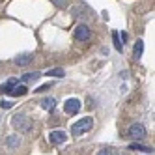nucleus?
I'll return each mask as SVG.
<instances>
[{"label":"nucleus","mask_w":155,"mask_h":155,"mask_svg":"<svg viewBox=\"0 0 155 155\" xmlns=\"http://www.w3.org/2000/svg\"><path fill=\"white\" fill-rule=\"evenodd\" d=\"M92 125H94V120L88 118V116L82 118V120H77V124L71 125V135H73V137H81V135H84V133L90 131Z\"/></svg>","instance_id":"1"},{"label":"nucleus","mask_w":155,"mask_h":155,"mask_svg":"<svg viewBox=\"0 0 155 155\" xmlns=\"http://www.w3.org/2000/svg\"><path fill=\"white\" fill-rule=\"evenodd\" d=\"M12 125H13L15 129H19V131H25V133L32 129L30 120H28L25 114H17V116H13V118H12Z\"/></svg>","instance_id":"2"},{"label":"nucleus","mask_w":155,"mask_h":155,"mask_svg":"<svg viewBox=\"0 0 155 155\" xmlns=\"http://www.w3.org/2000/svg\"><path fill=\"white\" fill-rule=\"evenodd\" d=\"M127 137L135 138V140H142L144 137H146V127H144L142 124H133L127 129Z\"/></svg>","instance_id":"3"},{"label":"nucleus","mask_w":155,"mask_h":155,"mask_svg":"<svg viewBox=\"0 0 155 155\" xmlns=\"http://www.w3.org/2000/svg\"><path fill=\"white\" fill-rule=\"evenodd\" d=\"M64 110H65V114H77L81 110V101H79V99H75V97L68 99L65 105H64Z\"/></svg>","instance_id":"4"},{"label":"nucleus","mask_w":155,"mask_h":155,"mask_svg":"<svg viewBox=\"0 0 155 155\" xmlns=\"http://www.w3.org/2000/svg\"><path fill=\"white\" fill-rule=\"evenodd\" d=\"M90 28H88L86 25H79L77 26V30H75V39L77 41H88L90 39Z\"/></svg>","instance_id":"5"},{"label":"nucleus","mask_w":155,"mask_h":155,"mask_svg":"<svg viewBox=\"0 0 155 155\" xmlns=\"http://www.w3.org/2000/svg\"><path fill=\"white\" fill-rule=\"evenodd\" d=\"M49 140H51V144L58 146V144H64L65 140H68V135H65L64 131H52L49 135Z\"/></svg>","instance_id":"6"},{"label":"nucleus","mask_w":155,"mask_h":155,"mask_svg":"<svg viewBox=\"0 0 155 155\" xmlns=\"http://www.w3.org/2000/svg\"><path fill=\"white\" fill-rule=\"evenodd\" d=\"M32 58H34V56H32L30 52H26V54H19V56L15 58V64L21 65V68H25V65H28V64L32 62Z\"/></svg>","instance_id":"7"},{"label":"nucleus","mask_w":155,"mask_h":155,"mask_svg":"<svg viewBox=\"0 0 155 155\" xmlns=\"http://www.w3.org/2000/svg\"><path fill=\"white\" fill-rule=\"evenodd\" d=\"M26 92H28V88H26V86H13L8 94H9V95H13V97H17V95H25Z\"/></svg>","instance_id":"8"},{"label":"nucleus","mask_w":155,"mask_h":155,"mask_svg":"<svg viewBox=\"0 0 155 155\" xmlns=\"http://www.w3.org/2000/svg\"><path fill=\"white\" fill-rule=\"evenodd\" d=\"M142 51H144V43H142V39H138V41H137V45H135V49H133V54H135V58H137V60L142 58Z\"/></svg>","instance_id":"9"},{"label":"nucleus","mask_w":155,"mask_h":155,"mask_svg":"<svg viewBox=\"0 0 155 155\" xmlns=\"http://www.w3.org/2000/svg\"><path fill=\"white\" fill-rule=\"evenodd\" d=\"M54 105H56V101H54L52 97H47V99H43V101H41V107L45 108V110H49V112L54 110Z\"/></svg>","instance_id":"10"},{"label":"nucleus","mask_w":155,"mask_h":155,"mask_svg":"<svg viewBox=\"0 0 155 155\" xmlns=\"http://www.w3.org/2000/svg\"><path fill=\"white\" fill-rule=\"evenodd\" d=\"M41 77V73H26V75H23V82H36L38 79Z\"/></svg>","instance_id":"11"},{"label":"nucleus","mask_w":155,"mask_h":155,"mask_svg":"<svg viewBox=\"0 0 155 155\" xmlns=\"http://www.w3.org/2000/svg\"><path fill=\"white\" fill-rule=\"evenodd\" d=\"M15 84H17V81H15V79H9L6 84L0 86V92H2V94H8V92H9V90H12V88L15 86Z\"/></svg>","instance_id":"12"},{"label":"nucleus","mask_w":155,"mask_h":155,"mask_svg":"<svg viewBox=\"0 0 155 155\" xmlns=\"http://www.w3.org/2000/svg\"><path fill=\"white\" fill-rule=\"evenodd\" d=\"M129 150H135V151H146V153L153 151L151 148H146V146H142V144H137V142H133L131 146H129Z\"/></svg>","instance_id":"13"},{"label":"nucleus","mask_w":155,"mask_h":155,"mask_svg":"<svg viewBox=\"0 0 155 155\" xmlns=\"http://www.w3.org/2000/svg\"><path fill=\"white\" fill-rule=\"evenodd\" d=\"M112 39H114V47H116V51L121 52V51H124V45H121V41H120V34H118V32H112Z\"/></svg>","instance_id":"14"},{"label":"nucleus","mask_w":155,"mask_h":155,"mask_svg":"<svg viewBox=\"0 0 155 155\" xmlns=\"http://www.w3.org/2000/svg\"><path fill=\"white\" fill-rule=\"evenodd\" d=\"M6 144H8V146H9V148H17V146H19V144H21V140H19V138H17V137L13 135V137H8V140H6Z\"/></svg>","instance_id":"15"},{"label":"nucleus","mask_w":155,"mask_h":155,"mask_svg":"<svg viewBox=\"0 0 155 155\" xmlns=\"http://www.w3.org/2000/svg\"><path fill=\"white\" fill-rule=\"evenodd\" d=\"M47 75H51V77H64L65 73H64V69H49Z\"/></svg>","instance_id":"16"},{"label":"nucleus","mask_w":155,"mask_h":155,"mask_svg":"<svg viewBox=\"0 0 155 155\" xmlns=\"http://www.w3.org/2000/svg\"><path fill=\"white\" fill-rule=\"evenodd\" d=\"M97 155H112V150H110V148H103Z\"/></svg>","instance_id":"17"},{"label":"nucleus","mask_w":155,"mask_h":155,"mask_svg":"<svg viewBox=\"0 0 155 155\" xmlns=\"http://www.w3.org/2000/svg\"><path fill=\"white\" fill-rule=\"evenodd\" d=\"M49 88H51V84H43V86H39V88H38L36 92H38V94H41V92H45V90H49Z\"/></svg>","instance_id":"18"},{"label":"nucleus","mask_w":155,"mask_h":155,"mask_svg":"<svg viewBox=\"0 0 155 155\" xmlns=\"http://www.w3.org/2000/svg\"><path fill=\"white\" fill-rule=\"evenodd\" d=\"M0 107H2V108H12V103H9V101H2V103H0Z\"/></svg>","instance_id":"19"},{"label":"nucleus","mask_w":155,"mask_h":155,"mask_svg":"<svg viewBox=\"0 0 155 155\" xmlns=\"http://www.w3.org/2000/svg\"><path fill=\"white\" fill-rule=\"evenodd\" d=\"M127 39H129V36L125 34V32H121V43H127Z\"/></svg>","instance_id":"20"}]
</instances>
